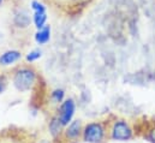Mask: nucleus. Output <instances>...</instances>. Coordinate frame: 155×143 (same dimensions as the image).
<instances>
[{"label": "nucleus", "instance_id": "1a4fd4ad", "mask_svg": "<svg viewBox=\"0 0 155 143\" xmlns=\"http://www.w3.org/2000/svg\"><path fill=\"white\" fill-rule=\"evenodd\" d=\"M34 37H35L36 43L40 45V46H43V45L48 43L49 40H51V25L46 24L43 28L38 29V32H36Z\"/></svg>", "mask_w": 155, "mask_h": 143}, {"label": "nucleus", "instance_id": "f8f14e48", "mask_svg": "<svg viewBox=\"0 0 155 143\" xmlns=\"http://www.w3.org/2000/svg\"><path fill=\"white\" fill-rule=\"evenodd\" d=\"M41 57H42V51H40V49H33V51H30V52L27 54L25 62L29 63V64H31V63L39 60Z\"/></svg>", "mask_w": 155, "mask_h": 143}, {"label": "nucleus", "instance_id": "0eeeda50", "mask_svg": "<svg viewBox=\"0 0 155 143\" xmlns=\"http://www.w3.org/2000/svg\"><path fill=\"white\" fill-rule=\"evenodd\" d=\"M22 59V53L17 49H8L0 55V66H11Z\"/></svg>", "mask_w": 155, "mask_h": 143}, {"label": "nucleus", "instance_id": "f3484780", "mask_svg": "<svg viewBox=\"0 0 155 143\" xmlns=\"http://www.w3.org/2000/svg\"><path fill=\"white\" fill-rule=\"evenodd\" d=\"M2 2H4V0H0V6L2 5Z\"/></svg>", "mask_w": 155, "mask_h": 143}, {"label": "nucleus", "instance_id": "9d476101", "mask_svg": "<svg viewBox=\"0 0 155 143\" xmlns=\"http://www.w3.org/2000/svg\"><path fill=\"white\" fill-rule=\"evenodd\" d=\"M33 22L38 29H41L47 23V11H35L33 15Z\"/></svg>", "mask_w": 155, "mask_h": 143}, {"label": "nucleus", "instance_id": "7ed1b4c3", "mask_svg": "<svg viewBox=\"0 0 155 143\" xmlns=\"http://www.w3.org/2000/svg\"><path fill=\"white\" fill-rule=\"evenodd\" d=\"M108 138L117 142H126L134 138V129L125 119H116L108 129Z\"/></svg>", "mask_w": 155, "mask_h": 143}, {"label": "nucleus", "instance_id": "4468645a", "mask_svg": "<svg viewBox=\"0 0 155 143\" xmlns=\"http://www.w3.org/2000/svg\"><path fill=\"white\" fill-rule=\"evenodd\" d=\"M144 138L149 143H155V125L152 126V128L147 131V134L144 135Z\"/></svg>", "mask_w": 155, "mask_h": 143}, {"label": "nucleus", "instance_id": "9b49d317", "mask_svg": "<svg viewBox=\"0 0 155 143\" xmlns=\"http://www.w3.org/2000/svg\"><path fill=\"white\" fill-rule=\"evenodd\" d=\"M49 99L54 104V105H60L64 100H65V90L61 89V88H57V89H53L49 94Z\"/></svg>", "mask_w": 155, "mask_h": 143}, {"label": "nucleus", "instance_id": "2eb2a0df", "mask_svg": "<svg viewBox=\"0 0 155 143\" xmlns=\"http://www.w3.org/2000/svg\"><path fill=\"white\" fill-rule=\"evenodd\" d=\"M31 8H33L34 12H35V11H46V6H45L42 2L38 1V0L31 1Z\"/></svg>", "mask_w": 155, "mask_h": 143}, {"label": "nucleus", "instance_id": "20e7f679", "mask_svg": "<svg viewBox=\"0 0 155 143\" xmlns=\"http://www.w3.org/2000/svg\"><path fill=\"white\" fill-rule=\"evenodd\" d=\"M76 101L72 99V98H69V99H65L57 109V115L58 118L60 119L61 124L64 126L69 125L72 120H74V117L76 114Z\"/></svg>", "mask_w": 155, "mask_h": 143}, {"label": "nucleus", "instance_id": "f03ea898", "mask_svg": "<svg viewBox=\"0 0 155 143\" xmlns=\"http://www.w3.org/2000/svg\"><path fill=\"white\" fill-rule=\"evenodd\" d=\"M107 137V129L102 121H90L83 126L82 141L85 143H104Z\"/></svg>", "mask_w": 155, "mask_h": 143}, {"label": "nucleus", "instance_id": "dca6fc26", "mask_svg": "<svg viewBox=\"0 0 155 143\" xmlns=\"http://www.w3.org/2000/svg\"><path fill=\"white\" fill-rule=\"evenodd\" d=\"M36 143H52V141L46 140V138H41V140H39V141H36Z\"/></svg>", "mask_w": 155, "mask_h": 143}, {"label": "nucleus", "instance_id": "39448f33", "mask_svg": "<svg viewBox=\"0 0 155 143\" xmlns=\"http://www.w3.org/2000/svg\"><path fill=\"white\" fill-rule=\"evenodd\" d=\"M82 131H83L82 120L74 119L69 125L65 126L63 138L65 141H69V142H75V141H77L79 137H82Z\"/></svg>", "mask_w": 155, "mask_h": 143}, {"label": "nucleus", "instance_id": "ddd939ff", "mask_svg": "<svg viewBox=\"0 0 155 143\" xmlns=\"http://www.w3.org/2000/svg\"><path fill=\"white\" fill-rule=\"evenodd\" d=\"M7 84H8V78L6 75L4 73H0V94H2L6 88H7Z\"/></svg>", "mask_w": 155, "mask_h": 143}, {"label": "nucleus", "instance_id": "f257e3e1", "mask_svg": "<svg viewBox=\"0 0 155 143\" xmlns=\"http://www.w3.org/2000/svg\"><path fill=\"white\" fill-rule=\"evenodd\" d=\"M12 85L19 93H28L35 88L39 81V75L33 66L22 65L12 72Z\"/></svg>", "mask_w": 155, "mask_h": 143}, {"label": "nucleus", "instance_id": "6e6552de", "mask_svg": "<svg viewBox=\"0 0 155 143\" xmlns=\"http://www.w3.org/2000/svg\"><path fill=\"white\" fill-rule=\"evenodd\" d=\"M31 21H33V18L25 10H19L18 12H16V15L13 17V24L18 29H27L30 25Z\"/></svg>", "mask_w": 155, "mask_h": 143}, {"label": "nucleus", "instance_id": "423d86ee", "mask_svg": "<svg viewBox=\"0 0 155 143\" xmlns=\"http://www.w3.org/2000/svg\"><path fill=\"white\" fill-rule=\"evenodd\" d=\"M64 129H65V126L61 124V121H60V119L58 118V115L54 114V115L49 119V121H48V131H49L51 138H52L53 141H55V140L63 137V135H64Z\"/></svg>", "mask_w": 155, "mask_h": 143}]
</instances>
